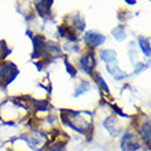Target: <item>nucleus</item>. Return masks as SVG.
I'll return each mask as SVG.
<instances>
[{
    "label": "nucleus",
    "instance_id": "nucleus-1",
    "mask_svg": "<svg viewBox=\"0 0 151 151\" xmlns=\"http://www.w3.org/2000/svg\"><path fill=\"white\" fill-rule=\"evenodd\" d=\"M62 121H63L66 125H69L70 128L78 131L80 133H85L89 127V124L84 119V117L80 113L76 111H70V110H62Z\"/></svg>",
    "mask_w": 151,
    "mask_h": 151
},
{
    "label": "nucleus",
    "instance_id": "nucleus-2",
    "mask_svg": "<svg viewBox=\"0 0 151 151\" xmlns=\"http://www.w3.org/2000/svg\"><path fill=\"white\" fill-rule=\"evenodd\" d=\"M18 76V69L11 62H4L0 66V87L6 88Z\"/></svg>",
    "mask_w": 151,
    "mask_h": 151
},
{
    "label": "nucleus",
    "instance_id": "nucleus-3",
    "mask_svg": "<svg viewBox=\"0 0 151 151\" xmlns=\"http://www.w3.org/2000/svg\"><path fill=\"white\" fill-rule=\"evenodd\" d=\"M140 147L139 142L132 133H125L121 139V148L124 151H136Z\"/></svg>",
    "mask_w": 151,
    "mask_h": 151
},
{
    "label": "nucleus",
    "instance_id": "nucleus-4",
    "mask_svg": "<svg viewBox=\"0 0 151 151\" xmlns=\"http://www.w3.org/2000/svg\"><path fill=\"white\" fill-rule=\"evenodd\" d=\"M84 41H85L87 45L95 48V47H99L100 44H103L104 36L98 32H87L85 33V37H84Z\"/></svg>",
    "mask_w": 151,
    "mask_h": 151
},
{
    "label": "nucleus",
    "instance_id": "nucleus-5",
    "mask_svg": "<svg viewBox=\"0 0 151 151\" xmlns=\"http://www.w3.org/2000/svg\"><path fill=\"white\" fill-rule=\"evenodd\" d=\"M80 63H81V68L84 69V72L91 73L92 69L95 68V58H93V54H92V52H87V54L81 58Z\"/></svg>",
    "mask_w": 151,
    "mask_h": 151
},
{
    "label": "nucleus",
    "instance_id": "nucleus-6",
    "mask_svg": "<svg viewBox=\"0 0 151 151\" xmlns=\"http://www.w3.org/2000/svg\"><path fill=\"white\" fill-rule=\"evenodd\" d=\"M139 131H140L142 137L144 139V142H146L148 146H151V118H148L147 121H144V122L140 125Z\"/></svg>",
    "mask_w": 151,
    "mask_h": 151
},
{
    "label": "nucleus",
    "instance_id": "nucleus-7",
    "mask_svg": "<svg viewBox=\"0 0 151 151\" xmlns=\"http://www.w3.org/2000/svg\"><path fill=\"white\" fill-rule=\"evenodd\" d=\"M59 35L66 37V39H69L70 41H76V40H77V37H76V30L72 28V26H69V25H60Z\"/></svg>",
    "mask_w": 151,
    "mask_h": 151
},
{
    "label": "nucleus",
    "instance_id": "nucleus-8",
    "mask_svg": "<svg viewBox=\"0 0 151 151\" xmlns=\"http://www.w3.org/2000/svg\"><path fill=\"white\" fill-rule=\"evenodd\" d=\"M51 6H52V1H36L35 3V7H36L39 15L41 17H47L50 14Z\"/></svg>",
    "mask_w": 151,
    "mask_h": 151
},
{
    "label": "nucleus",
    "instance_id": "nucleus-9",
    "mask_svg": "<svg viewBox=\"0 0 151 151\" xmlns=\"http://www.w3.org/2000/svg\"><path fill=\"white\" fill-rule=\"evenodd\" d=\"M104 127L107 128L109 132H110L113 136L118 135L119 127H118V122H117V119H115L114 117H109V118L104 121Z\"/></svg>",
    "mask_w": 151,
    "mask_h": 151
},
{
    "label": "nucleus",
    "instance_id": "nucleus-10",
    "mask_svg": "<svg viewBox=\"0 0 151 151\" xmlns=\"http://www.w3.org/2000/svg\"><path fill=\"white\" fill-rule=\"evenodd\" d=\"M100 58L106 62L107 65L111 63H115V60H117V54L115 51H111V50H103V51L100 52Z\"/></svg>",
    "mask_w": 151,
    "mask_h": 151
},
{
    "label": "nucleus",
    "instance_id": "nucleus-11",
    "mask_svg": "<svg viewBox=\"0 0 151 151\" xmlns=\"http://www.w3.org/2000/svg\"><path fill=\"white\" fill-rule=\"evenodd\" d=\"M107 69H109V72H110V74L114 76V78L117 80H121L122 77H125V73L122 72V70H119L117 66H115V63L113 65H107Z\"/></svg>",
    "mask_w": 151,
    "mask_h": 151
},
{
    "label": "nucleus",
    "instance_id": "nucleus-12",
    "mask_svg": "<svg viewBox=\"0 0 151 151\" xmlns=\"http://www.w3.org/2000/svg\"><path fill=\"white\" fill-rule=\"evenodd\" d=\"M139 44H140V48H142V51H143L144 55L150 56L151 55V47H150V44H148V40L144 39V37H140Z\"/></svg>",
    "mask_w": 151,
    "mask_h": 151
},
{
    "label": "nucleus",
    "instance_id": "nucleus-13",
    "mask_svg": "<svg viewBox=\"0 0 151 151\" xmlns=\"http://www.w3.org/2000/svg\"><path fill=\"white\" fill-rule=\"evenodd\" d=\"M84 26H85V24H84V21H83V18L80 15H76L74 18H73V25H72V28L74 29V30H83L84 29Z\"/></svg>",
    "mask_w": 151,
    "mask_h": 151
},
{
    "label": "nucleus",
    "instance_id": "nucleus-14",
    "mask_svg": "<svg viewBox=\"0 0 151 151\" xmlns=\"http://www.w3.org/2000/svg\"><path fill=\"white\" fill-rule=\"evenodd\" d=\"M10 52H11V50L6 45V41L1 40V41H0V62H3L4 58H6Z\"/></svg>",
    "mask_w": 151,
    "mask_h": 151
},
{
    "label": "nucleus",
    "instance_id": "nucleus-15",
    "mask_svg": "<svg viewBox=\"0 0 151 151\" xmlns=\"http://www.w3.org/2000/svg\"><path fill=\"white\" fill-rule=\"evenodd\" d=\"M113 36L115 37L117 40H124L125 39V33H124V28L122 26H118L113 30Z\"/></svg>",
    "mask_w": 151,
    "mask_h": 151
},
{
    "label": "nucleus",
    "instance_id": "nucleus-16",
    "mask_svg": "<svg viewBox=\"0 0 151 151\" xmlns=\"http://www.w3.org/2000/svg\"><path fill=\"white\" fill-rule=\"evenodd\" d=\"M65 144L66 142H56L52 144V147H50L48 151H65Z\"/></svg>",
    "mask_w": 151,
    "mask_h": 151
},
{
    "label": "nucleus",
    "instance_id": "nucleus-17",
    "mask_svg": "<svg viewBox=\"0 0 151 151\" xmlns=\"http://www.w3.org/2000/svg\"><path fill=\"white\" fill-rule=\"evenodd\" d=\"M96 78H98V83H99L100 87L103 88V89H104L106 92H109V88H107V85L104 84V80L102 78V76H100V74H96Z\"/></svg>",
    "mask_w": 151,
    "mask_h": 151
},
{
    "label": "nucleus",
    "instance_id": "nucleus-18",
    "mask_svg": "<svg viewBox=\"0 0 151 151\" xmlns=\"http://www.w3.org/2000/svg\"><path fill=\"white\" fill-rule=\"evenodd\" d=\"M66 68H68V70H69V73H70V74H72V76H76V69L73 68V66L69 63V62H66Z\"/></svg>",
    "mask_w": 151,
    "mask_h": 151
}]
</instances>
